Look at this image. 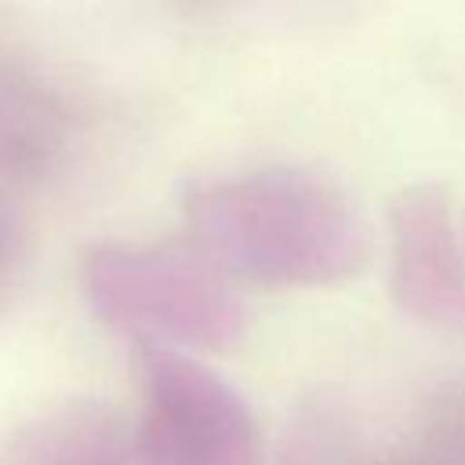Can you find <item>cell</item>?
Instances as JSON below:
<instances>
[{"label": "cell", "mask_w": 465, "mask_h": 465, "mask_svg": "<svg viewBox=\"0 0 465 465\" xmlns=\"http://www.w3.org/2000/svg\"><path fill=\"white\" fill-rule=\"evenodd\" d=\"M182 218L203 262L258 283H331L367 254L349 196L298 167L200 182L185 193Z\"/></svg>", "instance_id": "1"}, {"label": "cell", "mask_w": 465, "mask_h": 465, "mask_svg": "<svg viewBox=\"0 0 465 465\" xmlns=\"http://www.w3.org/2000/svg\"><path fill=\"white\" fill-rule=\"evenodd\" d=\"M392 272L396 294L411 305H447L461 294V258L440 189L418 185L392 203Z\"/></svg>", "instance_id": "2"}]
</instances>
